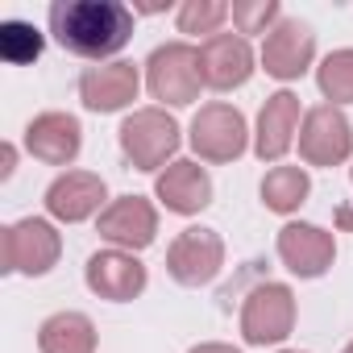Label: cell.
Listing matches in <instances>:
<instances>
[{
  "label": "cell",
  "mask_w": 353,
  "mask_h": 353,
  "mask_svg": "<svg viewBox=\"0 0 353 353\" xmlns=\"http://www.w3.org/2000/svg\"><path fill=\"white\" fill-rule=\"evenodd\" d=\"M50 34L79 59H108L133 38V9L121 0H54Z\"/></svg>",
  "instance_id": "6da1fadb"
},
{
  "label": "cell",
  "mask_w": 353,
  "mask_h": 353,
  "mask_svg": "<svg viewBox=\"0 0 353 353\" xmlns=\"http://www.w3.org/2000/svg\"><path fill=\"white\" fill-rule=\"evenodd\" d=\"M145 83H150V96L154 100L174 104V108L200 100V88H204L200 50L188 46V42H166V46H158L145 59Z\"/></svg>",
  "instance_id": "7a4b0ae2"
},
{
  "label": "cell",
  "mask_w": 353,
  "mask_h": 353,
  "mask_svg": "<svg viewBox=\"0 0 353 353\" xmlns=\"http://www.w3.org/2000/svg\"><path fill=\"white\" fill-rule=\"evenodd\" d=\"M179 150V125L166 108H137L121 125V154L133 162V170H158Z\"/></svg>",
  "instance_id": "3957f363"
},
{
  "label": "cell",
  "mask_w": 353,
  "mask_h": 353,
  "mask_svg": "<svg viewBox=\"0 0 353 353\" xmlns=\"http://www.w3.org/2000/svg\"><path fill=\"white\" fill-rule=\"evenodd\" d=\"M59 254H63V241H59L54 225L42 221V216H26V221L9 225L5 237H0V262H5L9 274L38 279L46 270H54Z\"/></svg>",
  "instance_id": "277c9868"
},
{
  "label": "cell",
  "mask_w": 353,
  "mask_h": 353,
  "mask_svg": "<svg viewBox=\"0 0 353 353\" xmlns=\"http://www.w3.org/2000/svg\"><path fill=\"white\" fill-rule=\"evenodd\" d=\"M295 328V295L287 283H258L241 303V336L245 345H279Z\"/></svg>",
  "instance_id": "5b68a950"
},
{
  "label": "cell",
  "mask_w": 353,
  "mask_h": 353,
  "mask_svg": "<svg viewBox=\"0 0 353 353\" xmlns=\"http://www.w3.org/2000/svg\"><path fill=\"white\" fill-rule=\"evenodd\" d=\"M353 154V125L336 104L307 108L299 125V158L307 166H341Z\"/></svg>",
  "instance_id": "8992f818"
},
{
  "label": "cell",
  "mask_w": 353,
  "mask_h": 353,
  "mask_svg": "<svg viewBox=\"0 0 353 353\" xmlns=\"http://www.w3.org/2000/svg\"><path fill=\"white\" fill-rule=\"evenodd\" d=\"M250 145L245 117L233 104H204L192 121V150L204 162H237Z\"/></svg>",
  "instance_id": "52a82bcc"
},
{
  "label": "cell",
  "mask_w": 353,
  "mask_h": 353,
  "mask_svg": "<svg viewBox=\"0 0 353 353\" xmlns=\"http://www.w3.org/2000/svg\"><path fill=\"white\" fill-rule=\"evenodd\" d=\"M225 266V241L216 229H183L166 250V270L183 287H204Z\"/></svg>",
  "instance_id": "ba28073f"
},
{
  "label": "cell",
  "mask_w": 353,
  "mask_h": 353,
  "mask_svg": "<svg viewBox=\"0 0 353 353\" xmlns=\"http://www.w3.org/2000/svg\"><path fill=\"white\" fill-rule=\"evenodd\" d=\"M312 59H316V34L303 21H295V17H279V26L262 42V67H266V75H274L283 83L299 79L312 67Z\"/></svg>",
  "instance_id": "9c48e42d"
},
{
  "label": "cell",
  "mask_w": 353,
  "mask_h": 353,
  "mask_svg": "<svg viewBox=\"0 0 353 353\" xmlns=\"http://www.w3.org/2000/svg\"><path fill=\"white\" fill-rule=\"evenodd\" d=\"M83 279L92 287V295L108 299V303H129L145 291V266L129 254V250H100L88 258Z\"/></svg>",
  "instance_id": "30bf717a"
},
{
  "label": "cell",
  "mask_w": 353,
  "mask_h": 353,
  "mask_svg": "<svg viewBox=\"0 0 353 353\" xmlns=\"http://www.w3.org/2000/svg\"><path fill=\"white\" fill-rule=\"evenodd\" d=\"M200 75L212 92H233L254 75V50L241 34H216L200 46Z\"/></svg>",
  "instance_id": "8fae6325"
},
{
  "label": "cell",
  "mask_w": 353,
  "mask_h": 353,
  "mask_svg": "<svg viewBox=\"0 0 353 353\" xmlns=\"http://www.w3.org/2000/svg\"><path fill=\"white\" fill-rule=\"evenodd\" d=\"M279 258L291 274L299 279H320L332 258H336V241L332 233H324L320 225H303V221H291L279 229Z\"/></svg>",
  "instance_id": "7c38bea8"
},
{
  "label": "cell",
  "mask_w": 353,
  "mask_h": 353,
  "mask_svg": "<svg viewBox=\"0 0 353 353\" xmlns=\"http://www.w3.org/2000/svg\"><path fill=\"white\" fill-rule=\"evenodd\" d=\"M158 233V212L145 196H121L100 212V237L117 250H145Z\"/></svg>",
  "instance_id": "4fadbf2b"
},
{
  "label": "cell",
  "mask_w": 353,
  "mask_h": 353,
  "mask_svg": "<svg viewBox=\"0 0 353 353\" xmlns=\"http://www.w3.org/2000/svg\"><path fill=\"white\" fill-rule=\"evenodd\" d=\"M137 88H141V75L133 63H104V67H88L79 75V100L92 108V112H121L137 100Z\"/></svg>",
  "instance_id": "5bb4252c"
},
{
  "label": "cell",
  "mask_w": 353,
  "mask_h": 353,
  "mask_svg": "<svg viewBox=\"0 0 353 353\" xmlns=\"http://www.w3.org/2000/svg\"><path fill=\"white\" fill-rule=\"evenodd\" d=\"M154 192L166 204V212H179V216H196V212H204L212 204V179H208V170L200 162H192V158L170 162L158 174Z\"/></svg>",
  "instance_id": "9a60e30c"
},
{
  "label": "cell",
  "mask_w": 353,
  "mask_h": 353,
  "mask_svg": "<svg viewBox=\"0 0 353 353\" xmlns=\"http://www.w3.org/2000/svg\"><path fill=\"white\" fill-rule=\"evenodd\" d=\"M100 204H104V179L92 170H67L46 188V212L54 221H67V225L96 216Z\"/></svg>",
  "instance_id": "2e32d148"
},
{
  "label": "cell",
  "mask_w": 353,
  "mask_h": 353,
  "mask_svg": "<svg viewBox=\"0 0 353 353\" xmlns=\"http://www.w3.org/2000/svg\"><path fill=\"white\" fill-rule=\"evenodd\" d=\"M79 145H83V129H79V121H75L71 112H42V117H34L30 129H26V150H30L38 162H46V166H67V162H75Z\"/></svg>",
  "instance_id": "e0dca14e"
},
{
  "label": "cell",
  "mask_w": 353,
  "mask_h": 353,
  "mask_svg": "<svg viewBox=\"0 0 353 353\" xmlns=\"http://www.w3.org/2000/svg\"><path fill=\"white\" fill-rule=\"evenodd\" d=\"M295 125H299V96L295 92H274L262 112H258V133H254V154L262 162H279L291 141H295Z\"/></svg>",
  "instance_id": "ac0fdd59"
},
{
  "label": "cell",
  "mask_w": 353,
  "mask_h": 353,
  "mask_svg": "<svg viewBox=\"0 0 353 353\" xmlns=\"http://www.w3.org/2000/svg\"><path fill=\"white\" fill-rule=\"evenodd\" d=\"M42 353H96V324L83 312H54L38 328Z\"/></svg>",
  "instance_id": "d6986e66"
},
{
  "label": "cell",
  "mask_w": 353,
  "mask_h": 353,
  "mask_svg": "<svg viewBox=\"0 0 353 353\" xmlns=\"http://www.w3.org/2000/svg\"><path fill=\"white\" fill-rule=\"evenodd\" d=\"M312 192V179L303 166H274L262 179V204L270 212H295Z\"/></svg>",
  "instance_id": "ffe728a7"
},
{
  "label": "cell",
  "mask_w": 353,
  "mask_h": 353,
  "mask_svg": "<svg viewBox=\"0 0 353 353\" xmlns=\"http://www.w3.org/2000/svg\"><path fill=\"white\" fill-rule=\"evenodd\" d=\"M316 83H320L324 100H332L336 108H341V104H353V46L332 50V54L316 67Z\"/></svg>",
  "instance_id": "44dd1931"
},
{
  "label": "cell",
  "mask_w": 353,
  "mask_h": 353,
  "mask_svg": "<svg viewBox=\"0 0 353 353\" xmlns=\"http://www.w3.org/2000/svg\"><path fill=\"white\" fill-rule=\"evenodd\" d=\"M42 46H46V38L30 21H5L0 26V54L9 63H34L42 54Z\"/></svg>",
  "instance_id": "7402d4cb"
},
{
  "label": "cell",
  "mask_w": 353,
  "mask_h": 353,
  "mask_svg": "<svg viewBox=\"0 0 353 353\" xmlns=\"http://www.w3.org/2000/svg\"><path fill=\"white\" fill-rule=\"evenodd\" d=\"M233 9L225 5V0H188V5L179 9V34H208V38H216L221 21Z\"/></svg>",
  "instance_id": "603a6c76"
},
{
  "label": "cell",
  "mask_w": 353,
  "mask_h": 353,
  "mask_svg": "<svg viewBox=\"0 0 353 353\" xmlns=\"http://www.w3.org/2000/svg\"><path fill=\"white\" fill-rule=\"evenodd\" d=\"M233 21L237 34H270L279 26V0H237Z\"/></svg>",
  "instance_id": "cb8c5ba5"
},
{
  "label": "cell",
  "mask_w": 353,
  "mask_h": 353,
  "mask_svg": "<svg viewBox=\"0 0 353 353\" xmlns=\"http://www.w3.org/2000/svg\"><path fill=\"white\" fill-rule=\"evenodd\" d=\"M349 174H353V170H349ZM336 229H341V233H353V204H341V208H336Z\"/></svg>",
  "instance_id": "d4e9b609"
},
{
  "label": "cell",
  "mask_w": 353,
  "mask_h": 353,
  "mask_svg": "<svg viewBox=\"0 0 353 353\" xmlns=\"http://www.w3.org/2000/svg\"><path fill=\"white\" fill-rule=\"evenodd\" d=\"M13 162H17V150L5 145V150H0V179H9V174H13Z\"/></svg>",
  "instance_id": "484cf974"
},
{
  "label": "cell",
  "mask_w": 353,
  "mask_h": 353,
  "mask_svg": "<svg viewBox=\"0 0 353 353\" xmlns=\"http://www.w3.org/2000/svg\"><path fill=\"white\" fill-rule=\"evenodd\" d=\"M192 353H241V349H233V345H221V341H204V345H196Z\"/></svg>",
  "instance_id": "4316f807"
},
{
  "label": "cell",
  "mask_w": 353,
  "mask_h": 353,
  "mask_svg": "<svg viewBox=\"0 0 353 353\" xmlns=\"http://www.w3.org/2000/svg\"><path fill=\"white\" fill-rule=\"evenodd\" d=\"M133 9H141V13H162V9H170V5H162V0H141V5H133Z\"/></svg>",
  "instance_id": "83f0119b"
},
{
  "label": "cell",
  "mask_w": 353,
  "mask_h": 353,
  "mask_svg": "<svg viewBox=\"0 0 353 353\" xmlns=\"http://www.w3.org/2000/svg\"><path fill=\"white\" fill-rule=\"evenodd\" d=\"M345 353H353V341H349V345H345Z\"/></svg>",
  "instance_id": "f1b7e54d"
},
{
  "label": "cell",
  "mask_w": 353,
  "mask_h": 353,
  "mask_svg": "<svg viewBox=\"0 0 353 353\" xmlns=\"http://www.w3.org/2000/svg\"><path fill=\"white\" fill-rule=\"evenodd\" d=\"M283 353H299V349H283Z\"/></svg>",
  "instance_id": "f546056e"
}]
</instances>
